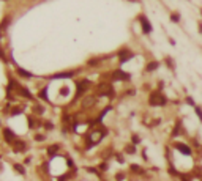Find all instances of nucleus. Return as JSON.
Instances as JSON below:
<instances>
[{
  "label": "nucleus",
  "mask_w": 202,
  "mask_h": 181,
  "mask_svg": "<svg viewBox=\"0 0 202 181\" xmlns=\"http://www.w3.org/2000/svg\"><path fill=\"white\" fill-rule=\"evenodd\" d=\"M5 139H7L8 142H13V140H14V136L11 134L10 129H5Z\"/></svg>",
  "instance_id": "obj_17"
},
{
  "label": "nucleus",
  "mask_w": 202,
  "mask_h": 181,
  "mask_svg": "<svg viewBox=\"0 0 202 181\" xmlns=\"http://www.w3.org/2000/svg\"><path fill=\"white\" fill-rule=\"evenodd\" d=\"M130 169H131V172L136 173V175H144V173H145V170H144L141 165H137V164H133Z\"/></svg>",
  "instance_id": "obj_11"
},
{
  "label": "nucleus",
  "mask_w": 202,
  "mask_h": 181,
  "mask_svg": "<svg viewBox=\"0 0 202 181\" xmlns=\"http://www.w3.org/2000/svg\"><path fill=\"white\" fill-rule=\"evenodd\" d=\"M35 139H36V140H44V136H36Z\"/></svg>",
  "instance_id": "obj_27"
},
{
  "label": "nucleus",
  "mask_w": 202,
  "mask_h": 181,
  "mask_svg": "<svg viewBox=\"0 0 202 181\" xmlns=\"http://www.w3.org/2000/svg\"><path fill=\"white\" fill-rule=\"evenodd\" d=\"M14 167H16V170H17L19 173H24V167H22V165H19V164H16Z\"/></svg>",
  "instance_id": "obj_20"
},
{
  "label": "nucleus",
  "mask_w": 202,
  "mask_h": 181,
  "mask_svg": "<svg viewBox=\"0 0 202 181\" xmlns=\"http://www.w3.org/2000/svg\"><path fill=\"white\" fill-rule=\"evenodd\" d=\"M131 140H133V143H134V145H136V143H139V142H141V139H139V137H137V136H136V134H134V136H133V137H131Z\"/></svg>",
  "instance_id": "obj_19"
},
{
  "label": "nucleus",
  "mask_w": 202,
  "mask_h": 181,
  "mask_svg": "<svg viewBox=\"0 0 202 181\" xmlns=\"http://www.w3.org/2000/svg\"><path fill=\"white\" fill-rule=\"evenodd\" d=\"M131 57H133V52H130V50H122V52H120V62L122 63L128 62Z\"/></svg>",
  "instance_id": "obj_10"
},
{
  "label": "nucleus",
  "mask_w": 202,
  "mask_h": 181,
  "mask_svg": "<svg viewBox=\"0 0 202 181\" xmlns=\"http://www.w3.org/2000/svg\"><path fill=\"white\" fill-rule=\"evenodd\" d=\"M169 43H171L172 46H175V39H174V38H171V36H169Z\"/></svg>",
  "instance_id": "obj_26"
},
{
  "label": "nucleus",
  "mask_w": 202,
  "mask_h": 181,
  "mask_svg": "<svg viewBox=\"0 0 202 181\" xmlns=\"http://www.w3.org/2000/svg\"><path fill=\"white\" fill-rule=\"evenodd\" d=\"M117 161H118V162H123V161H125L122 154H117Z\"/></svg>",
  "instance_id": "obj_24"
},
{
  "label": "nucleus",
  "mask_w": 202,
  "mask_h": 181,
  "mask_svg": "<svg viewBox=\"0 0 202 181\" xmlns=\"http://www.w3.org/2000/svg\"><path fill=\"white\" fill-rule=\"evenodd\" d=\"M114 79H115V81H118V79H120V81H128V79H130V74L123 72L122 69H117V71L114 72Z\"/></svg>",
  "instance_id": "obj_6"
},
{
  "label": "nucleus",
  "mask_w": 202,
  "mask_h": 181,
  "mask_svg": "<svg viewBox=\"0 0 202 181\" xmlns=\"http://www.w3.org/2000/svg\"><path fill=\"white\" fill-rule=\"evenodd\" d=\"M188 2H190V0H188Z\"/></svg>",
  "instance_id": "obj_28"
},
{
  "label": "nucleus",
  "mask_w": 202,
  "mask_h": 181,
  "mask_svg": "<svg viewBox=\"0 0 202 181\" xmlns=\"http://www.w3.org/2000/svg\"><path fill=\"white\" fill-rule=\"evenodd\" d=\"M25 148H27V145H25L24 142H19V140L14 142V151H24Z\"/></svg>",
  "instance_id": "obj_13"
},
{
  "label": "nucleus",
  "mask_w": 202,
  "mask_h": 181,
  "mask_svg": "<svg viewBox=\"0 0 202 181\" xmlns=\"http://www.w3.org/2000/svg\"><path fill=\"white\" fill-rule=\"evenodd\" d=\"M139 22H141V25H142V32H144L145 35H148V33L152 32V25H150L148 19H147L145 16H141V17H139Z\"/></svg>",
  "instance_id": "obj_4"
},
{
  "label": "nucleus",
  "mask_w": 202,
  "mask_h": 181,
  "mask_svg": "<svg viewBox=\"0 0 202 181\" xmlns=\"http://www.w3.org/2000/svg\"><path fill=\"white\" fill-rule=\"evenodd\" d=\"M89 87H90V82H89V81H82V82H79V84H78V95H82Z\"/></svg>",
  "instance_id": "obj_9"
},
{
  "label": "nucleus",
  "mask_w": 202,
  "mask_h": 181,
  "mask_svg": "<svg viewBox=\"0 0 202 181\" xmlns=\"http://www.w3.org/2000/svg\"><path fill=\"white\" fill-rule=\"evenodd\" d=\"M104 137V131H101V129H96L93 131L90 136H89V143L90 145H96L98 142H101V139Z\"/></svg>",
  "instance_id": "obj_2"
},
{
  "label": "nucleus",
  "mask_w": 202,
  "mask_h": 181,
  "mask_svg": "<svg viewBox=\"0 0 202 181\" xmlns=\"http://www.w3.org/2000/svg\"><path fill=\"white\" fill-rule=\"evenodd\" d=\"M148 104H150V106H153V107L166 106V104H167V98L164 96L163 91L156 90V91H153V93H150V96H148Z\"/></svg>",
  "instance_id": "obj_1"
},
{
  "label": "nucleus",
  "mask_w": 202,
  "mask_h": 181,
  "mask_svg": "<svg viewBox=\"0 0 202 181\" xmlns=\"http://www.w3.org/2000/svg\"><path fill=\"white\" fill-rule=\"evenodd\" d=\"M118 181H122V179H125V173H117V176H115Z\"/></svg>",
  "instance_id": "obj_22"
},
{
  "label": "nucleus",
  "mask_w": 202,
  "mask_h": 181,
  "mask_svg": "<svg viewBox=\"0 0 202 181\" xmlns=\"http://www.w3.org/2000/svg\"><path fill=\"white\" fill-rule=\"evenodd\" d=\"M17 71H19V74H21V76H25V77H30V74H29V72H25L24 69H17Z\"/></svg>",
  "instance_id": "obj_21"
},
{
  "label": "nucleus",
  "mask_w": 202,
  "mask_h": 181,
  "mask_svg": "<svg viewBox=\"0 0 202 181\" xmlns=\"http://www.w3.org/2000/svg\"><path fill=\"white\" fill-rule=\"evenodd\" d=\"M35 112H36V114H43L44 110H43V107H40V106H36V107H35Z\"/></svg>",
  "instance_id": "obj_23"
},
{
  "label": "nucleus",
  "mask_w": 202,
  "mask_h": 181,
  "mask_svg": "<svg viewBox=\"0 0 202 181\" xmlns=\"http://www.w3.org/2000/svg\"><path fill=\"white\" fill-rule=\"evenodd\" d=\"M57 150H59V145H52V148H49V150H47V153H49V154H55V153H57Z\"/></svg>",
  "instance_id": "obj_18"
},
{
  "label": "nucleus",
  "mask_w": 202,
  "mask_h": 181,
  "mask_svg": "<svg viewBox=\"0 0 202 181\" xmlns=\"http://www.w3.org/2000/svg\"><path fill=\"white\" fill-rule=\"evenodd\" d=\"M95 96H87V98H84V101H82V107L84 109H87V107H92L93 104H95Z\"/></svg>",
  "instance_id": "obj_8"
},
{
  "label": "nucleus",
  "mask_w": 202,
  "mask_h": 181,
  "mask_svg": "<svg viewBox=\"0 0 202 181\" xmlns=\"http://www.w3.org/2000/svg\"><path fill=\"white\" fill-rule=\"evenodd\" d=\"M125 151L128 153V154H136V146H134V143H130V145H126Z\"/></svg>",
  "instance_id": "obj_15"
},
{
  "label": "nucleus",
  "mask_w": 202,
  "mask_h": 181,
  "mask_svg": "<svg viewBox=\"0 0 202 181\" xmlns=\"http://www.w3.org/2000/svg\"><path fill=\"white\" fill-rule=\"evenodd\" d=\"M164 62H166V66H167L171 71H175V62H174V58H172V57H166V58H164Z\"/></svg>",
  "instance_id": "obj_12"
},
{
  "label": "nucleus",
  "mask_w": 202,
  "mask_h": 181,
  "mask_svg": "<svg viewBox=\"0 0 202 181\" xmlns=\"http://www.w3.org/2000/svg\"><path fill=\"white\" fill-rule=\"evenodd\" d=\"M185 102H186V104H188V106H191L193 109L196 107V101H194V99H193L191 96H185Z\"/></svg>",
  "instance_id": "obj_16"
},
{
  "label": "nucleus",
  "mask_w": 202,
  "mask_h": 181,
  "mask_svg": "<svg viewBox=\"0 0 202 181\" xmlns=\"http://www.w3.org/2000/svg\"><path fill=\"white\" fill-rule=\"evenodd\" d=\"M169 19H171V22H174V24H179V22L182 21V14H180L179 11H171V13H169Z\"/></svg>",
  "instance_id": "obj_7"
},
{
  "label": "nucleus",
  "mask_w": 202,
  "mask_h": 181,
  "mask_svg": "<svg viewBox=\"0 0 202 181\" xmlns=\"http://www.w3.org/2000/svg\"><path fill=\"white\" fill-rule=\"evenodd\" d=\"M174 148L179 150L182 154H185V156H191V153H193L191 148H190L186 143H183V142H175V143H174Z\"/></svg>",
  "instance_id": "obj_3"
},
{
  "label": "nucleus",
  "mask_w": 202,
  "mask_h": 181,
  "mask_svg": "<svg viewBox=\"0 0 202 181\" xmlns=\"http://www.w3.org/2000/svg\"><path fill=\"white\" fill-rule=\"evenodd\" d=\"M197 27H199V32H200V35H202V21L197 22Z\"/></svg>",
  "instance_id": "obj_25"
},
{
  "label": "nucleus",
  "mask_w": 202,
  "mask_h": 181,
  "mask_svg": "<svg viewBox=\"0 0 202 181\" xmlns=\"http://www.w3.org/2000/svg\"><path fill=\"white\" fill-rule=\"evenodd\" d=\"M194 114L197 115V118H199V121L202 123V106H199V104H196V107H194Z\"/></svg>",
  "instance_id": "obj_14"
},
{
  "label": "nucleus",
  "mask_w": 202,
  "mask_h": 181,
  "mask_svg": "<svg viewBox=\"0 0 202 181\" xmlns=\"http://www.w3.org/2000/svg\"><path fill=\"white\" fill-rule=\"evenodd\" d=\"M160 66H161V63H160L158 60L148 62V63H147V66H145V71H147V72H153V71H156Z\"/></svg>",
  "instance_id": "obj_5"
}]
</instances>
